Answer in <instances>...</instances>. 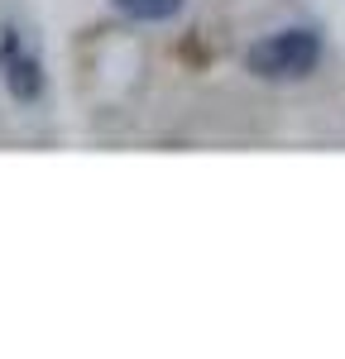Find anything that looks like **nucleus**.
<instances>
[{
    "label": "nucleus",
    "mask_w": 345,
    "mask_h": 359,
    "mask_svg": "<svg viewBox=\"0 0 345 359\" xmlns=\"http://www.w3.org/2000/svg\"><path fill=\"white\" fill-rule=\"evenodd\" d=\"M321 57V39L312 29H283V34H269L250 48V72L264 82H302Z\"/></svg>",
    "instance_id": "1"
},
{
    "label": "nucleus",
    "mask_w": 345,
    "mask_h": 359,
    "mask_svg": "<svg viewBox=\"0 0 345 359\" xmlns=\"http://www.w3.org/2000/svg\"><path fill=\"white\" fill-rule=\"evenodd\" d=\"M0 72L15 91V101H39L43 91V67L29 53V43L20 39V29H0Z\"/></svg>",
    "instance_id": "2"
},
{
    "label": "nucleus",
    "mask_w": 345,
    "mask_h": 359,
    "mask_svg": "<svg viewBox=\"0 0 345 359\" xmlns=\"http://www.w3.org/2000/svg\"><path fill=\"white\" fill-rule=\"evenodd\" d=\"M187 0H115V10H125L130 20H172L177 10H182Z\"/></svg>",
    "instance_id": "3"
}]
</instances>
